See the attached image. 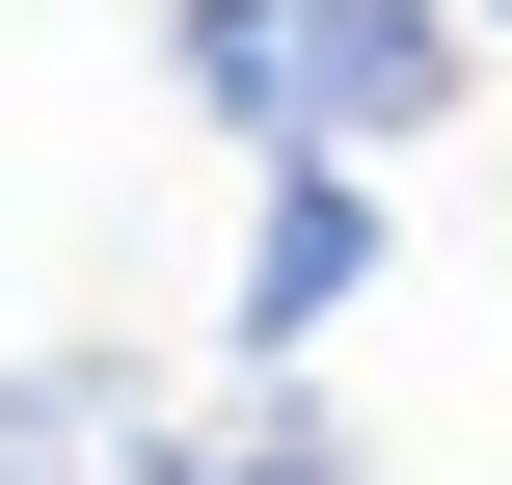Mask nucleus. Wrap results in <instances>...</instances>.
I'll list each match as a JSON object with an SVG mask.
<instances>
[{"instance_id":"obj_3","label":"nucleus","mask_w":512,"mask_h":485,"mask_svg":"<svg viewBox=\"0 0 512 485\" xmlns=\"http://www.w3.org/2000/svg\"><path fill=\"white\" fill-rule=\"evenodd\" d=\"M0 485H162V378L135 351H27L0 378Z\"/></svg>"},{"instance_id":"obj_1","label":"nucleus","mask_w":512,"mask_h":485,"mask_svg":"<svg viewBox=\"0 0 512 485\" xmlns=\"http://www.w3.org/2000/svg\"><path fill=\"white\" fill-rule=\"evenodd\" d=\"M162 81L243 162H405V135H459L486 27L459 0H162Z\"/></svg>"},{"instance_id":"obj_5","label":"nucleus","mask_w":512,"mask_h":485,"mask_svg":"<svg viewBox=\"0 0 512 485\" xmlns=\"http://www.w3.org/2000/svg\"><path fill=\"white\" fill-rule=\"evenodd\" d=\"M459 27H512V0H459Z\"/></svg>"},{"instance_id":"obj_2","label":"nucleus","mask_w":512,"mask_h":485,"mask_svg":"<svg viewBox=\"0 0 512 485\" xmlns=\"http://www.w3.org/2000/svg\"><path fill=\"white\" fill-rule=\"evenodd\" d=\"M351 297H378V162H270V189H243V270H216V351L297 378Z\"/></svg>"},{"instance_id":"obj_4","label":"nucleus","mask_w":512,"mask_h":485,"mask_svg":"<svg viewBox=\"0 0 512 485\" xmlns=\"http://www.w3.org/2000/svg\"><path fill=\"white\" fill-rule=\"evenodd\" d=\"M162 485H378V459H351V405H216V432H162Z\"/></svg>"}]
</instances>
